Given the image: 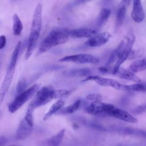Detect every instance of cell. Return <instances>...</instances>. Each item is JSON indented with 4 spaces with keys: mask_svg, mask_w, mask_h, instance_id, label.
<instances>
[{
    "mask_svg": "<svg viewBox=\"0 0 146 146\" xmlns=\"http://www.w3.org/2000/svg\"><path fill=\"white\" fill-rule=\"evenodd\" d=\"M135 42V36L133 33L132 31H130L127 33L124 39L120 42L117 47L115 49L118 56V59L115 64L113 67L106 66L104 69V73L113 74L119 68L121 67V64L131 55Z\"/></svg>",
    "mask_w": 146,
    "mask_h": 146,
    "instance_id": "obj_1",
    "label": "cell"
},
{
    "mask_svg": "<svg viewBox=\"0 0 146 146\" xmlns=\"http://www.w3.org/2000/svg\"><path fill=\"white\" fill-rule=\"evenodd\" d=\"M42 22V6L38 3L35 9L30 29V33L28 40L27 47L25 58L27 60L31 55L39 38Z\"/></svg>",
    "mask_w": 146,
    "mask_h": 146,
    "instance_id": "obj_2",
    "label": "cell"
},
{
    "mask_svg": "<svg viewBox=\"0 0 146 146\" xmlns=\"http://www.w3.org/2000/svg\"><path fill=\"white\" fill-rule=\"evenodd\" d=\"M21 46V41H19L17 45L15 46L14 51L13 52L9 64L8 65L6 75L5 78L2 83V85L0 88V106L3 103V102L5 99V96L8 92L9 88L10 87L11 83L13 80V76L14 74L15 68L16 66L17 59L19 55V52L20 51Z\"/></svg>",
    "mask_w": 146,
    "mask_h": 146,
    "instance_id": "obj_3",
    "label": "cell"
},
{
    "mask_svg": "<svg viewBox=\"0 0 146 146\" xmlns=\"http://www.w3.org/2000/svg\"><path fill=\"white\" fill-rule=\"evenodd\" d=\"M68 30L66 29H56L51 31L42 42L38 54L44 53L51 48L65 43L68 39Z\"/></svg>",
    "mask_w": 146,
    "mask_h": 146,
    "instance_id": "obj_4",
    "label": "cell"
},
{
    "mask_svg": "<svg viewBox=\"0 0 146 146\" xmlns=\"http://www.w3.org/2000/svg\"><path fill=\"white\" fill-rule=\"evenodd\" d=\"M54 90L51 86H44L40 88L29 105L28 109L34 111L36 108L44 106L54 99Z\"/></svg>",
    "mask_w": 146,
    "mask_h": 146,
    "instance_id": "obj_5",
    "label": "cell"
},
{
    "mask_svg": "<svg viewBox=\"0 0 146 146\" xmlns=\"http://www.w3.org/2000/svg\"><path fill=\"white\" fill-rule=\"evenodd\" d=\"M39 88V85L35 84L26 90L21 94L18 95L13 102H11L9 106L8 110L9 112L10 113H14L19 110L31 97L33 96L34 94H35V93H36Z\"/></svg>",
    "mask_w": 146,
    "mask_h": 146,
    "instance_id": "obj_6",
    "label": "cell"
},
{
    "mask_svg": "<svg viewBox=\"0 0 146 146\" xmlns=\"http://www.w3.org/2000/svg\"><path fill=\"white\" fill-rule=\"evenodd\" d=\"M33 111L27 108L26 113L20 123L16 132V137L18 140H25L31 133L33 129Z\"/></svg>",
    "mask_w": 146,
    "mask_h": 146,
    "instance_id": "obj_7",
    "label": "cell"
},
{
    "mask_svg": "<svg viewBox=\"0 0 146 146\" xmlns=\"http://www.w3.org/2000/svg\"><path fill=\"white\" fill-rule=\"evenodd\" d=\"M115 106L102 102H93L84 108V112L92 115H108Z\"/></svg>",
    "mask_w": 146,
    "mask_h": 146,
    "instance_id": "obj_8",
    "label": "cell"
},
{
    "mask_svg": "<svg viewBox=\"0 0 146 146\" xmlns=\"http://www.w3.org/2000/svg\"><path fill=\"white\" fill-rule=\"evenodd\" d=\"M94 81L98 84L104 87H111L117 90L125 91V85L120 83L118 81L110 78H105L98 75H90L86 78L83 82Z\"/></svg>",
    "mask_w": 146,
    "mask_h": 146,
    "instance_id": "obj_9",
    "label": "cell"
},
{
    "mask_svg": "<svg viewBox=\"0 0 146 146\" xmlns=\"http://www.w3.org/2000/svg\"><path fill=\"white\" fill-rule=\"evenodd\" d=\"M60 62H74L76 63H92L96 64L99 62V59L92 55L87 54H79L72 55L66 56L59 60Z\"/></svg>",
    "mask_w": 146,
    "mask_h": 146,
    "instance_id": "obj_10",
    "label": "cell"
},
{
    "mask_svg": "<svg viewBox=\"0 0 146 146\" xmlns=\"http://www.w3.org/2000/svg\"><path fill=\"white\" fill-rule=\"evenodd\" d=\"M111 37V34L108 32H104L97 34L90 38H89L85 44L91 47H100L105 44L108 42Z\"/></svg>",
    "mask_w": 146,
    "mask_h": 146,
    "instance_id": "obj_11",
    "label": "cell"
},
{
    "mask_svg": "<svg viewBox=\"0 0 146 146\" xmlns=\"http://www.w3.org/2000/svg\"><path fill=\"white\" fill-rule=\"evenodd\" d=\"M108 116L114 117L116 119L124 121L125 122L136 123L137 122V120L134 116L131 115L128 112L125 110L117 108L116 107H114L109 112Z\"/></svg>",
    "mask_w": 146,
    "mask_h": 146,
    "instance_id": "obj_12",
    "label": "cell"
},
{
    "mask_svg": "<svg viewBox=\"0 0 146 146\" xmlns=\"http://www.w3.org/2000/svg\"><path fill=\"white\" fill-rule=\"evenodd\" d=\"M97 33L96 30L88 28H79L68 30V36H70L73 38H90L97 35Z\"/></svg>",
    "mask_w": 146,
    "mask_h": 146,
    "instance_id": "obj_13",
    "label": "cell"
},
{
    "mask_svg": "<svg viewBox=\"0 0 146 146\" xmlns=\"http://www.w3.org/2000/svg\"><path fill=\"white\" fill-rule=\"evenodd\" d=\"M131 16L133 21L136 23H141L144 21L145 14L141 1L137 0L133 1V8Z\"/></svg>",
    "mask_w": 146,
    "mask_h": 146,
    "instance_id": "obj_14",
    "label": "cell"
},
{
    "mask_svg": "<svg viewBox=\"0 0 146 146\" xmlns=\"http://www.w3.org/2000/svg\"><path fill=\"white\" fill-rule=\"evenodd\" d=\"M120 78L133 81L136 83H140L141 79L134 73L130 71L129 70H126L121 67H119V69L113 74Z\"/></svg>",
    "mask_w": 146,
    "mask_h": 146,
    "instance_id": "obj_15",
    "label": "cell"
},
{
    "mask_svg": "<svg viewBox=\"0 0 146 146\" xmlns=\"http://www.w3.org/2000/svg\"><path fill=\"white\" fill-rule=\"evenodd\" d=\"M127 1H121L119 6L117 13H116V25L117 27L123 25L124 18L126 15V6L127 3H128Z\"/></svg>",
    "mask_w": 146,
    "mask_h": 146,
    "instance_id": "obj_16",
    "label": "cell"
},
{
    "mask_svg": "<svg viewBox=\"0 0 146 146\" xmlns=\"http://www.w3.org/2000/svg\"><path fill=\"white\" fill-rule=\"evenodd\" d=\"M65 130H60L57 134L53 136L51 138L44 141L46 146H59L64 135Z\"/></svg>",
    "mask_w": 146,
    "mask_h": 146,
    "instance_id": "obj_17",
    "label": "cell"
},
{
    "mask_svg": "<svg viewBox=\"0 0 146 146\" xmlns=\"http://www.w3.org/2000/svg\"><path fill=\"white\" fill-rule=\"evenodd\" d=\"M64 105V102L63 100H59L55 102L50 108L48 111L44 116L43 120H47L50 117H51L56 112L60 110Z\"/></svg>",
    "mask_w": 146,
    "mask_h": 146,
    "instance_id": "obj_18",
    "label": "cell"
},
{
    "mask_svg": "<svg viewBox=\"0 0 146 146\" xmlns=\"http://www.w3.org/2000/svg\"><path fill=\"white\" fill-rule=\"evenodd\" d=\"M146 69V56L142 59L133 62L129 66V70L133 73L140 72Z\"/></svg>",
    "mask_w": 146,
    "mask_h": 146,
    "instance_id": "obj_19",
    "label": "cell"
},
{
    "mask_svg": "<svg viewBox=\"0 0 146 146\" xmlns=\"http://www.w3.org/2000/svg\"><path fill=\"white\" fill-rule=\"evenodd\" d=\"M111 14V10L107 8H103L100 11L98 15L96 25L98 27H102L103 26L107 21L108 20Z\"/></svg>",
    "mask_w": 146,
    "mask_h": 146,
    "instance_id": "obj_20",
    "label": "cell"
},
{
    "mask_svg": "<svg viewBox=\"0 0 146 146\" xmlns=\"http://www.w3.org/2000/svg\"><path fill=\"white\" fill-rule=\"evenodd\" d=\"M13 30L15 35H19L23 30V25L19 16L14 14L13 17Z\"/></svg>",
    "mask_w": 146,
    "mask_h": 146,
    "instance_id": "obj_21",
    "label": "cell"
},
{
    "mask_svg": "<svg viewBox=\"0 0 146 146\" xmlns=\"http://www.w3.org/2000/svg\"><path fill=\"white\" fill-rule=\"evenodd\" d=\"M126 91H146V83H136L133 84L125 85Z\"/></svg>",
    "mask_w": 146,
    "mask_h": 146,
    "instance_id": "obj_22",
    "label": "cell"
},
{
    "mask_svg": "<svg viewBox=\"0 0 146 146\" xmlns=\"http://www.w3.org/2000/svg\"><path fill=\"white\" fill-rule=\"evenodd\" d=\"M81 104L80 100H77L73 104L63 108L60 112L63 114H70L75 112L80 107Z\"/></svg>",
    "mask_w": 146,
    "mask_h": 146,
    "instance_id": "obj_23",
    "label": "cell"
},
{
    "mask_svg": "<svg viewBox=\"0 0 146 146\" xmlns=\"http://www.w3.org/2000/svg\"><path fill=\"white\" fill-rule=\"evenodd\" d=\"M119 132H121L125 134L128 135H136L140 136H146V132L142 130L136 129L131 128H121L118 129Z\"/></svg>",
    "mask_w": 146,
    "mask_h": 146,
    "instance_id": "obj_24",
    "label": "cell"
},
{
    "mask_svg": "<svg viewBox=\"0 0 146 146\" xmlns=\"http://www.w3.org/2000/svg\"><path fill=\"white\" fill-rule=\"evenodd\" d=\"M91 73V70L87 68L75 70H73L71 72V74H73V75L84 76H87V77L90 76Z\"/></svg>",
    "mask_w": 146,
    "mask_h": 146,
    "instance_id": "obj_25",
    "label": "cell"
},
{
    "mask_svg": "<svg viewBox=\"0 0 146 146\" xmlns=\"http://www.w3.org/2000/svg\"><path fill=\"white\" fill-rule=\"evenodd\" d=\"M26 86H27L26 81L24 78H22L21 80H19L16 88V93L17 95L21 94L23 91H25L26 90L25 89L26 88Z\"/></svg>",
    "mask_w": 146,
    "mask_h": 146,
    "instance_id": "obj_26",
    "label": "cell"
},
{
    "mask_svg": "<svg viewBox=\"0 0 146 146\" xmlns=\"http://www.w3.org/2000/svg\"><path fill=\"white\" fill-rule=\"evenodd\" d=\"M69 91L66 89H60V90H54V97L55 99L60 98L66 96L68 94Z\"/></svg>",
    "mask_w": 146,
    "mask_h": 146,
    "instance_id": "obj_27",
    "label": "cell"
},
{
    "mask_svg": "<svg viewBox=\"0 0 146 146\" xmlns=\"http://www.w3.org/2000/svg\"><path fill=\"white\" fill-rule=\"evenodd\" d=\"M86 99L88 100L93 102H101L102 96L99 94H90L87 95Z\"/></svg>",
    "mask_w": 146,
    "mask_h": 146,
    "instance_id": "obj_28",
    "label": "cell"
},
{
    "mask_svg": "<svg viewBox=\"0 0 146 146\" xmlns=\"http://www.w3.org/2000/svg\"><path fill=\"white\" fill-rule=\"evenodd\" d=\"M6 44V38L5 35H0V50L5 47Z\"/></svg>",
    "mask_w": 146,
    "mask_h": 146,
    "instance_id": "obj_29",
    "label": "cell"
},
{
    "mask_svg": "<svg viewBox=\"0 0 146 146\" xmlns=\"http://www.w3.org/2000/svg\"><path fill=\"white\" fill-rule=\"evenodd\" d=\"M7 143V139L5 136L0 135V146H4Z\"/></svg>",
    "mask_w": 146,
    "mask_h": 146,
    "instance_id": "obj_30",
    "label": "cell"
},
{
    "mask_svg": "<svg viewBox=\"0 0 146 146\" xmlns=\"http://www.w3.org/2000/svg\"><path fill=\"white\" fill-rule=\"evenodd\" d=\"M8 146H19V145H9Z\"/></svg>",
    "mask_w": 146,
    "mask_h": 146,
    "instance_id": "obj_31",
    "label": "cell"
},
{
    "mask_svg": "<svg viewBox=\"0 0 146 146\" xmlns=\"http://www.w3.org/2000/svg\"><path fill=\"white\" fill-rule=\"evenodd\" d=\"M145 107H146V104H145Z\"/></svg>",
    "mask_w": 146,
    "mask_h": 146,
    "instance_id": "obj_32",
    "label": "cell"
}]
</instances>
